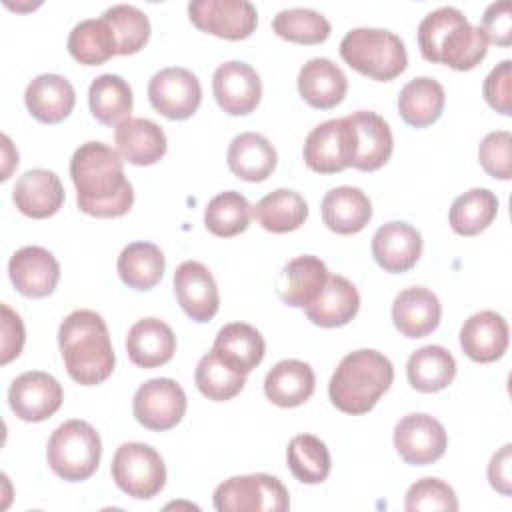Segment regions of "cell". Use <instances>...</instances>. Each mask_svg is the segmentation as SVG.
<instances>
[{
	"label": "cell",
	"mask_w": 512,
	"mask_h": 512,
	"mask_svg": "<svg viewBox=\"0 0 512 512\" xmlns=\"http://www.w3.org/2000/svg\"><path fill=\"white\" fill-rule=\"evenodd\" d=\"M324 224L336 234H356L372 218L370 198L356 186H336L328 190L320 204Z\"/></svg>",
	"instance_id": "83f0119b"
},
{
	"label": "cell",
	"mask_w": 512,
	"mask_h": 512,
	"mask_svg": "<svg viewBox=\"0 0 512 512\" xmlns=\"http://www.w3.org/2000/svg\"><path fill=\"white\" fill-rule=\"evenodd\" d=\"M448 436L430 414H406L394 428V448L406 464L426 466L442 458Z\"/></svg>",
	"instance_id": "5bb4252c"
},
{
	"label": "cell",
	"mask_w": 512,
	"mask_h": 512,
	"mask_svg": "<svg viewBox=\"0 0 512 512\" xmlns=\"http://www.w3.org/2000/svg\"><path fill=\"white\" fill-rule=\"evenodd\" d=\"M252 216L264 230L286 234L298 230L304 224L308 218V204L298 192L278 188L260 198V202L252 208Z\"/></svg>",
	"instance_id": "e575fe53"
},
{
	"label": "cell",
	"mask_w": 512,
	"mask_h": 512,
	"mask_svg": "<svg viewBox=\"0 0 512 512\" xmlns=\"http://www.w3.org/2000/svg\"><path fill=\"white\" fill-rule=\"evenodd\" d=\"M186 392L172 378H152L144 382L132 400L138 424L148 430L164 432L174 428L186 414Z\"/></svg>",
	"instance_id": "30bf717a"
},
{
	"label": "cell",
	"mask_w": 512,
	"mask_h": 512,
	"mask_svg": "<svg viewBox=\"0 0 512 512\" xmlns=\"http://www.w3.org/2000/svg\"><path fill=\"white\" fill-rule=\"evenodd\" d=\"M508 324L502 314L494 310H480L472 314L460 328L462 352L474 362H494L504 356L508 348Z\"/></svg>",
	"instance_id": "ffe728a7"
},
{
	"label": "cell",
	"mask_w": 512,
	"mask_h": 512,
	"mask_svg": "<svg viewBox=\"0 0 512 512\" xmlns=\"http://www.w3.org/2000/svg\"><path fill=\"white\" fill-rule=\"evenodd\" d=\"M58 346L68 376L82 386L104 382L116 364L110 332L94 310L70 312L58 328Z\"/></svg>",
	"instance_id": "7a4b0ae2"
},
{
	"label": "cell",
	"mask_w": 512,
	"mask_h": 512,
	"mask_svg": "<svg viewBox=\"0 0 512 512\" xmlns=\"http://www.w3.org/2000/svg\"><path fill=\"white\" fill-rule=\"evenodd\" d=\"M404 508L408 512H456L458 498L452 486H448L446 482L438 478H422L408 488Z\"/></svg>",
	"instance_id": "f6af8a7d"
},
{
	"label": "cell",
	"mask_w": 512,
	"mask_h": 512,
	"mask_svg": "<svg viewBox=\"0 0 512 512\" xmlns=\"http://www.w3.org/2000/svg\"><path fill=\"white\" fill-rule=\"evenodd\" d=\"M78 208L94 218L124 216L134 204V190L124 174L122 156L104 142H84L70 158Z\"/></svg>",
	"instance_id": "6da1fadb"
},
{
	"label": "cell",
	"mask_w": 512,
	"mask_h": 512,
	"mask_svg": "<svg viewBox=\"0 0 512 512\" xmlns=\"http://www.w3.org/2000/svg\"><path fill=\"white\" fill-rule=\"evenodd\" d=\"M298 92L308 106L330 110L344 100L348 80L330 58H312L298 72Z\"/></svg>",
	"instance_id": "603a6c76"
},
{
	"label": "cell",
	"mask_w": 512,
	"mask_h": 512,
	"mask_svg": "<svg viewBox=\"0 0 512 512\" xmlns=\"http://www.w3.org/2000/svg\"><path fill=\"white\" fill-rule=\"evenodd\" d=\"M482 32L488 40V44H496V46H510L512 44V8L508 0H500V2H492L484 16H482Z\"/></svg>",
	"instance_id": "c3c4849f"
},
{
	"label": "cell",
	"mask_w": 512,
	"mask_h": 512,
	"mask_svg": "<svg viewBox=\"0 0 512 512\" xmlns=\"http://www.w3.org/2000/svg\"><path fill=\"white\" fill-rule=\"evenodd\" d=\"M272 30L296 44H320L330 36V22L312 8L280 10L272 20Z\"/></svg>",
	"instance_id": "ee69618b"
},
{
	"label": "cell",
	"mask_w": 512,
	"mask_h": 512,
	"mask_svg": "<svg viewBox=\"0 0 512 512\" xmlns=\"http://www.w3.org/2000/svg\"><path fill=\"white\" fill-rule=\"evenodd\" d=\"M118 154L136 166H152L166 154L164 130L148 118H128L114 130Z\"/></svg>",
	"instance_id": "484cf974"
},
{
	"label": "cell",
	"mask_w": 512,
	"mask_h": 512,
	"mask_svg": "<svg viewBox=\"0 0 512 512\" xmlns=\"http://www.w3.org/2000/svg\"><path fill=\"white\" fill-rule=\"evenodd\" d=\"M64 188L56 172L46 168L26 170L14 184L12 200L16 208L34 220L54 216L64 204Z\"/></svg>",
	"instance_id": "d6986e66"
},
{
	"label": "cell",
	"mask_w": 512,
	"mask_h": 512,
	"mask_svg": "<svg viewBox=\"0 0 512 512\" xmlns=\"http://www.w3.org/2000/svg\"><path fill=\"white\" fill-rule=\"evenodd\" d=\"M406 376L410 386L418 392H440L452 384L456 376V360L444 346H422L410 354Z\"/></svg>",
	"instance_id": "1f68e13d"
},
{
	"label": "cell",
	"mask_w": 512,
	"mask_h": 512,
	"mask_svg": "<svg viewBox=\"0 0 512 512\" xmlns=\"http://www.w3.org/2000/svg\"><path fill=\"white\" fill-rule=\"evenodd\" d=\"M446 94L438 80L430 76L412 78L398 94V112L412 128L434 124L444 110Z\"/></svg>",
	"instance_id": "d6a6232c"
},
{
	"label": "cell",
	"mask_w": 512,
	"mask_h": 512,
	"mask_svg": "<svg viewBox=\"0 0 512 512\" xmlns=\"http://www.w3.org/2000/svg\"><path fill=\"white\" fill-rule=\"evenodd\" d=\"M148 100L164 118L186 120L202 102V86L188 68H162L148 82Z\"/></svg>",
	"instance_id": "8fae6325"
},
{
	"label": "cell",
	"mask_w": 512,
	"mask_h": 512,
	"mask_svg": "<svg viewBox=\"0 0 512 512\" xmlns=\"http://www.w3.org/2000/svg\"><path fill=\"white\" fill-rule=\"evenodd\" d=\"M174 294L182 310L194 322H208L218 312L220 296L212 272L196 260L178 264L174 272Z\"/></svg>",
	"instance_id": "e0dca14e"
},
{
	"label": "cell",
	"mask_w": 512,
	"mask_h": 512,
	"mask_svg": "<svg viewBox=\"0 0 512 512\" xmlns=\"http://www.w3.org/2000/svg\"><path fill=\"white\" fill-rule=\"evenodd\" d=\"M488 106L504 116L512 114V62L502 60L496 64L482 86Z\"/></svg>",
	"instance_id": "7dc6e473"
},
{
	"label": "cell",
	"mask_w": 512,
	"mask_h": 512,
	"mask_svg": "<svg viewBox=\"0 0 512 512\" xmlns=\"http://www.w3.org/2000/svg\"><path fill=\"white\" fill-rule=\"evenodd\" d=\"M110 472L116 486L138 500L154 498L166 484L162 456L144 442L122 444L112 458Z\"/></svg>",
	"instance_id": "9c48e42d"
},
{
	"label": "cell",
	"mask_w": 512,
	"mask_h": 512,
	"mask_svg": "<svg viewBox=\"0 0 512 512\" xmlns=\"http://www.w3.org/2000/svg\"><path fill=\"white\" fill-rule=\"evenodd\" d=\"M64 400L60 382L42 370H28L16 376L8 388V404L24 422L48 420Z\"/></svg>",
	"instance_id": "4fadbf2b"
},
{
	"label": "cell",
	"mask_w": 512,
	"mask_h": 512,
	"mask_svg": "<svg viewBox=\"0 0 512 512\" xmlns=\"http://www.w3.org/2000/svg\"><path fill=\"white\" fill-rule=\"evenodd\" d=\"M304 162L318 174H336L346 168L342 118L326 120L310 130L304 140Z\"/></svg>",
	"instance_id": "8d00e7d4"
},
{
	"label": "cell",
	"mask_w": 512,
	"mask_h": 512,
	"mask_svg": "<svg viewBox=\"0 0 512 512\" xmlns=\"http://www.w3.org/2000/svg\"><path fill=\"white\" fill-rule=\"evenodd\" d=\"M126 352L132 364L140 368H156L174 356L176 336L160 318H142L128 330Z\"/></svg>",
	"instance_id": "cb8c5ba5"
},
{
	"label": "cell",
	"mask_w": 512,
	"mask_h": 512,
	"mask_svg": "<svg viewBox=\"0 0 512 512\" xmlns=\"http://www.w3.org/2000/svg\"><path fill=\"white\" fill-rule=\"evenodd\" d=\"M330 272L326 264L310 254L292 258L276 278L280 300L292 308H306L322 292Z\"/></svg>",
	"instance_id": "44dd1931"
},
{
	"label": "cell",
	"mask_w": 512,
	"mask_h": 512,
	"mask_svg": "<svg viewBox=\"0 0 512 512\" xmlns=\"http://www.w3.org/2000/svg\"><path fill=\"white\" fill-rule=\"evenodd\" d=\"M286 460L292 476L302 484H320L328 478L332 460L326 444L314 434H298L288 442Z\"/></svg>",
	"instance_id": "ab89813d"
},
{
	"label": "cell",
	"mask_w": 512,
	"mask_h": 512,
	"mask_svg": "<svg viewBox=\"0 0 512 512\" xmlns=\"http://www.w3.org/2000/svg\"><path fill=\"white\" fill-rule=\"evenodd\" d=\"M420 54L428 62L446 64L454 70H472L488 54V40L480 26L454 6L432 10L418 24Z\"/></svg>",
	"instance_id": "3957f363"
},
{
	"label": "cell",
	"mask_w": 512,
	"mask_h": 512,
	"mask_svg": "<svg viewBox=\"0 0 512 512\" xmlns=\"http://www.w3.org/2000/svg\"><path fill=\"white\" fill-rule=\"evenodd\" d=\"M8 276L14 288L28 298H44L60 280V264L42 246H24L10 256Z\"/></svg>",
	"instance_id": "2e32d148"
},
{
	"label": "cell",
	"mask_w": 512,
	"mask_h": 512,
	"mask_svg": "<svg viewBox=\"0 0 512 512\" xmlns=\"http://www.w3.org/2000/svg\"><path fill=\"white\" fill-rule=\"evenodd\" d=\"M24 102L38 122L58 124L70 116L76 104V92L64 76L40 74L26 86Z\"/></svg>",
	"instance_id": "d4e9b609"
},
{
	"label": "cell",
	"mask_w": 512,
	"mask_h": 512,
	"mask_svg": "<svg viewBox=\"0 0 512 512\" xmlns=\"http://www.w3.org/2000/svg\"><path fill=\"white\" fill-rule=\"evenodd\" d=\"M188 16L198 30L224 40H244L258 24V12L248 0H192Z\"/></svg>",
	"instance_id": "7c38bea8"
},
{
	"label": "cell",
	"mask_w": 512,
	"mask_h": 512,
	"mask_svg": "<svg viewBox=\"0 0 512 512\" xmlns=\"http://www.w3.org/2000/svg\"><path fill=\"white\" fill-rule=\"evenodd\" d=\"M342 60L378 82H390L408 66V54L400 36L382 28H354L340 42Z\"/></svg>",
	"instance_id": "5b68a950"
},
{
	"label": "cell",
	"mask_w": 512,
	"mask_h": 512,
	"mask_svg": "<svg viewBox=\"0 0 512 512\" xmlns=\"http://www.w3.org/2000/svg\"><path fill=\"white\" fill-rule=\"evenodd\" d=\"M422 254V236L408 222H386L372 236V256L390 274L408 272Z\"/></svg>",
	"instance_id": "ac0fdd59"
},
{
	"label": "cell",
	"mask_w": 512,
	"mask_h": 512,
	"mask_svg": "<svg viewBox=\"0 0 512 512\" xmlns=\"http://www.w3.org/2000/svg\"><path fill=\"white\" fill-rule=\"evenodd\" d=\"M498 214V198L488 188H472L460 194L448 214L450 228L460 236H476L484 232Z\"/></svg>",
	"instance_id": "f35d334b"
},
{
	"label": "cell",
	"mask_w": 512,
	"mask_h": 512,
	"mask_svg": "<svg viewBox=\"0 0 512 512\" xmlns=\"http://www.w3.org/2000/svg\"><path fill=\"white\" fill-rule=\"evenodd\" d=\"M510 146H512V134L508 130H496L482 138L478 146V160L488 176L498 180L512 178Z\"/></svg>",
	"instance_id": "bcb514c9"
},
{
	"label": "cell",
	"mask_w": 512,
	"mask_h": 512,
	"mask_svg": "<svg viewBox=\"0 0 512 512\" xmlns=\"http://www.w3.org/2000/svg\"><path fill=\"white\" fill-rule=\"evenodd\" d=\"M360 308V294L356 286L340 276L330 274L322 292L304 310L312 324L322 328H336L348 324Z\"/></svg>",
	"instance_id": "4316f807"
},
{
	"label": "cell",
	"mask_w": 512,
	"mask_h": 512,
	"mask_svg": "<svg viewBox=\"0 0 512 512\" xmlns=\"http://www.w3.org/2000/svg\"><path fill=\"white\" fill-rule=\"evenodd\" d=\"M102 18L110 24L116 36L118 54H136L146 46L150 38V20L140 8L132 4H114L104 10Z\"/></svg>",
	"instance_id": "7bdbcfd3"
},
{
	"label": "cell",
	"mask_w": 512,
	"mask_h": 512,
	"mask_svg": "<svg viewBox=\"0 0 512 512\" xmlns=\"http://www.w3.org/2000/svg\"><path fill=\"white\" fill-rule=\"evenodd\" d=\"M212 500L218 512H284L290 508L284 484L264 472L224 480L216 486Z\"/></svg>",
	"instance_id": "ba28073f"
},
{
	"label": "cell",
	"mask_w": 512,
	"mask_h": 512,
	"mask_svg": "<svg viewBox=\"0 0 512 512\" xmlns=\"http://www.w3.org/2000/svg\"><path fill=\"white\" fill-rule=\"evenodd\" d=\"M212 350L232 368L248 374L262 362L266 342L254 326L246 322H230L218 330Z\"/></svg>",
	"instance_id": "4dcf8cb0"
},
{
	"label": "cell",
	"mask_w": 512,
	"mask_h": 512,
	"mask_svg": "<svg viewBox=\"0 0 512 512\" xmlns=\"http://www.w3.org/2000/svg\"><path fill=\"white\" fill-rule=\"evenodd\" d=\"M342 132L346 168L372 172L390 160L394 148L392 130L380 114L370 110L352 112L342 118Z\"/></svg>",
	"instance_id": "52a82bcc"
},
{
	"label": "cell",
	"mask_w": 512,
	"mask_h": 512,
	"mask_svg": "<svg viewBox=\"0 0 512 512\" xmlns=\"http://www.w3.org/2000/svg\"><path fill=\"white\" fill-rule=\"evenodd\" d=\"M316 386V376L310 364L288 358L274 364L264 378L266 398L280 408H294L304 404Z\"/></svg>",
	"instance_id": "f1b7e54d"
},
{
	"label": "cell",
	"mask_w": 512,
	"mask_h": 512,
	"mask_svg": "<svg viewBox=\"0 0 512 512\" xmlns=\"http://www.w3.org/2000/svg\"><path fill=\"white\" fill-rule=\"evenodd\" d=\"M194 382L198 390L214 402H224L240 394L246 384V374L232 368L214 350L204 354L196 366Z\"/></svg>",
	"instance_id": "b9f144b4"
},
{
	"label": "cell",
	"mask_w": 512,
	"mask_h": 512,
	"mask_svg": "<svg viewBox=\"0 0 512 512\" xmlns=\"http://www.w3.org/2000/svg\"><path fill=\"white\" fill-rule=\"evenodd\" d=\"M212 92L226 114L246 116L254 112L260 102L262 82L250 64L242 60H228L214 70Z\"/></svg>",
	"instance_id": "9a60e30c"
},
{
	"label": "cell",
	"mask_w": 512,
	"mask_h": 512,
	"mask_svg": "<svg viewBox=\"0 0 512 512\" xmlns=\"http://www.w3.org/2000/svg\"><path fill=\"white\" fill-rule=\"evenodd\" d=\"M488 480L490 486L502 496L512 494V444H504L492 454L488 464Z\"/></svg>",
	"instance_id": "f907efd6"
},
{
	"label": "cell",
	"mask_w": 512,
	"mask_h": 512,
	"mask_svg": "<svg viewBox=\"0 0 512 512\" xmlns=\"http://www.w3.org/2000/svg\"><path fill=\"white\" fill-rule=\"evenodd\" d=\"M226 160L230 172L240 180L262 182L274 172L278 154L262 134L242 132L230 142Z\"/></svg>",
	"instance_id": "f546056e"
},
{
	"label": "cell",
	"mask_w": 512,
	"mask_h": 512,
	"mask_svg": "<svg viewBox=\"0 0 512 512\" xmlns=\"http://www.w3.org/2000/svg\"><path fill=\"white\" fill-rule=\"evenodd\" d=\"M252 218V206L236 190H226L216 194L206 210H204V224L208 232L220 238H232L244 232Z\"/></svg>",
	"instance_id": "60d3db41"
},
{
	"label": "cell",
	"mask_w": 512,
	"mask_h": 512,
	"mask_svg": "<svg viewBox=\"0 0 512 512\" xmlns=\"http://www.w3.org/2000/svg\"><path fill=\"white\" fill-rule=\"evenodd\" d=\"M24 338L26 334H24L22 318L8 304H2V356H0L2 364H8L10 360L20 356Z\"/></svg>",
	"instance_id": "681fc988"
},
{
	"label": "cell",
	"mask_w": 512,
	"mask_h": 512,
	"mask_svg": "<svg viewBox=\"0 0 512 512\" xmlns=\"http://www.w3.org/2000/svg\"><path fill=\"white\" fill-rule=\"evenodd\" d=\"M102 456V442L92 424L84 420H66L60 424L46 448L50 470L66 482L88 480Z\"/></svg>",
	"instance_id": "8992f818"
},
{
	"label": "cell",
	"mask_w": 512,
	"mask_h": 512,
	"mask_svg": "<svg viewBox=\"0 0 512 512\" xmlns=\"http://www.w3.org/2000/svg\"><path fill=\"white\" fill-rule=\"evenodd\" d=\"M70 56L86 66H98L118 54L116 36L104 18L78 22L68 36Z\"/></svg>",
	"instance_id": "74e56055"
},
{
	"label": "cell",
	"mask_w": 512,
	"mask_h": 512,
	"mask_svg": "<svg viewBox=\"0 0 512 512\" xmlns=\"http://www.w3.org/2000/svg\"><path fill=\"white\" fill-rule=\"evenodd\" d=\"M164 254L152 242H132L122 248L116 270L120 280L134 290L154 288L164 274Z\"/></svg>",
	"instance_id": "d590c367"
},
{
	"label": "cell",
	"mask_w": 512,
	"mask_h": 512,
	"mask_svg": "<svg viewBox=\"0 0 512 512\" xmlns=\"http://www.w3.org/2000/svg\"><path fill=\"white\" fill-rule=\"evenodd\" d=\"M442 306L438 296L422 286H412L392 302V322L406 338H424L438 328Z\"/></svg>",
	"instance_id": "7402d4cb"
},
{
	"label": "cell",
	"mask_w": 512,
	"mask_h": 512,
	"mask_svg": "<svg viewBox=\"0 0 512 512\" xmlns=\"http://www.w3.org/2000/svg\"><path fill=\"white\" fill-rule=\"evenodd\" d=\"M88 104L92 116L106 124L118 126L130 118L132 112V88L118 74H100L88 88Z\"/></svg>",
	"instance_id": "836d02e7"
},
{
	"label": "cell",
	"mask_w": 512,
	"mask_h": 512,
	"mask_svg": "<svg viewBox=\"0 0 512 512\" xmlns=\"http://www.w3.org/2000/svg\"><path fill=\"white\" fill-rule=\"evenodd\" d=\"M394 380L392 362L378 350L360 348L346 354L334 370L328 396L344 414L370 412Z\"/></svg>",
	"instance_id": "277c9868"
}]
</instances>
